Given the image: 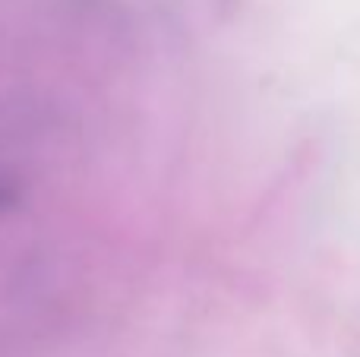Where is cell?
Listing matches in <instances>:
<instances>
[{
	"label": "cell",
	"mask_w": 360,
	"mask_h": 357,
	"mask_svg": "<svg viewBox=\"0 0 360 357\" xmlns=\"http://www.w3.org/2000/svg\"><path fill=\"white\" fill-rule=\"evenodd\" d=\"M19 202V190L13 187L10 181H0V212H6V209H13Z\"/></svg>",
	"instance_id": "cell-1"
}]
</instances>
